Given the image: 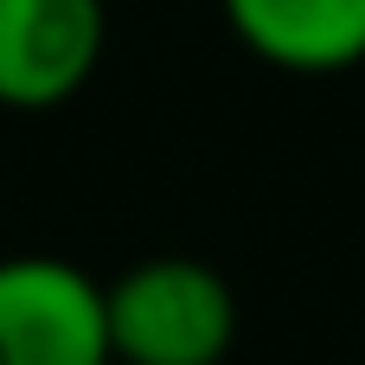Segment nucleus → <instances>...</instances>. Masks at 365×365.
<instances>
[{
	"label": "nucleus",
	"mask_w": 365,
	"mask_h": 365,
	"mask_svg": "<svg viewBox=\"0 0 365 365\" xmlns=\"http://www.w3.org/2000/svg\"><path fill=\"white\" fill-rule=\"evenodd\" d=\"M115 365H218L237 340V295L199 257H148L103 282Z\"/></svg>",
	"instance_id": "obj_1"
},
{
	"label": "nucleus",
	"mask_w": 365,
	"mask_h": 365,
	"mask_svg": "<svg viewBox=\"0 0 365 365\" xmlns=\"http://www.w3.org/2000/svg\"><path fill=\"white\" fill-rule=\"evenodd\" d=\"M109 45L103 0H0V103L58 109L71 103Z\"/></svg>",
	"instance_id": "obj_3"
},
{
	"label": "nucleus",
	"mask_w": 365,
	"mask_h": 365,
	"mask_svg": "<svg viewBox=\"0 0 365 365\" xmlns=\"http://www.w3.org/2000/svg\"><path fill=\"white\" fill-rule=\"evenodd\" d=\"M0 365H115L103 282L64 257H0Z\"/></svg>",
	"instance_id": "obj_2"
},
{
	"label": "nucleus",
	"mask_w": 365,
	"mask_h": 365,
	"mask_svg": "<svg viewBox=\"0 0 365 365\" xmlns=\"http://www.w3.org/2000/svg\"><path fill=\"white\" fill-rule=\"evenodd\" d=\"M231 38L295 77L365 64V0H218Z\"/></svg>",
	"instance_id": "obj_4"
}]
</instances>
